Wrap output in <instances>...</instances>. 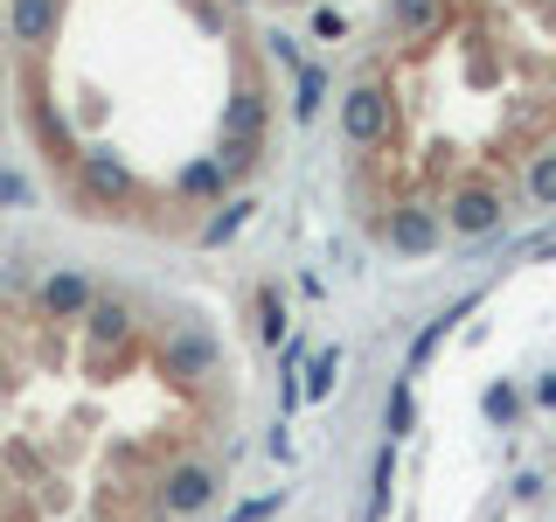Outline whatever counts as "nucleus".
Listing matches in <instances>:
<instances>
[{"mask_svg":"<svg viewBox=\"0 0 556 522\" xmlns=\"http://www.w3.org/2000/svg\"><path fill=\"white\" fill-rule=\"evenodd\" d=\"M341 133L355 139V147H376V139L390 133V98H382V84H355V91L341 98Z\"/></svg>","mask_w":556,"mask_h":522,"instance_id":"nucleus-1","label":"nucleus"},{"mask_svg":"<svg viewBox=\"0 0 556 522\" xmlns=\"http://www.w3.org/2000/svg\"><path fill=\"white\" fill-rule=\"evenodd\" d=\"M77 182H84V196H91V202H126L132 196V167L118 161L112 147L77 153Z\"/></svg>","mask_w":556,"mask_h":522,"instance_id":"nucleus-2","label":"nucleus"},{"mask_svg":"<svg viewBox=\"0 0 556 522\" xmlns=\"http://www.w3.org/2000/svg\"><path fill=\"white\" fill-rule=\"evenodd\" d=\"M35 300L56 313V321H84V313L98 307V286H91L84 272H49L42 286H35Z\"/></svg>","mask_w":556,"mask_h":522,"instance_id":"nucleus-3","label":"nucleus"},{"mask_svg":"<svg viewBox=\"0 0 556 522\" xmlns=\"http://www.w3.org/2000/svg\"><path fill=\"white\" fill-rule=\"evenodd\" d=\"M257 133H265V91L243 84V91H230V104H223V147H257Z\"/></svg>","mask_w":556,"mask_h":522,"instance_id":"nucleus-4","label":"nucleus"},{"mask_svg":"<svg viewBox=\"0 0 556 522\" xmlns=\"http://www.w3.org/2000/svg\"><path fill=\"white\" fill-rule=\"evenodd\" d=\"M56 14H63V0H8V22H14V42H28V49L56 42Z\"/></svg>","mask_w":556,"mask_h":522,"instance_id":"nucleus-5","label":"nucleus"},{"mask_svg":"<svg viewBox=\"0 0 556 522\" xmlns=\"http://www.w3.org/2000/svg\"><path fill=\"white\" fill-rule=\"evenodd\" d=\"M223 188H230V174H223L216 153H208V161H188V167H181V196H195V202L216 196V202H223Z\"/></svg>","mask_w":556,"mask_h":522,"instance_id":"nucleus-6","label":"nucleus"},{"mask_svg":"<svg viewBox=\"0 0 556 522\" xmlns=\"http://www.w3.org/2000/svg\"><path fill=\"white\" fill-rule=\"evenodd\" d=\"M439 22V0H390V35H417Z\"/></svg>","mask_w":556,"mask_h":522,"instance_id":"nucleus-7","label":"nucleus"},{"mask_svg":"<svg viewBox=\"0 0 556 522\" xmlns=\"http://www.w3.org/2000/svg\"><path fill=\"white\" fill-rule=\"evenodd\" d=\"M0 202H28V182L14 167H0Z\"/></svg>","mask_w":556,"mask_h":522,"instance_id":"nucleus-8","label":"nucleus"},{"mask_svg":"<svg viewBox=\"0 0 556 522\" xmlns=\"http://www.w3.org/2000/svg\"><path fill=\"white\" fill-rule=\"evenodd\" d=\"M521 487H556V481H535V474H529V481H521Z\"/></svg>","mask_w":556,"mask_h":522,"instance_id":"nucleus-9","label":"nucleus"}]
</instances>
